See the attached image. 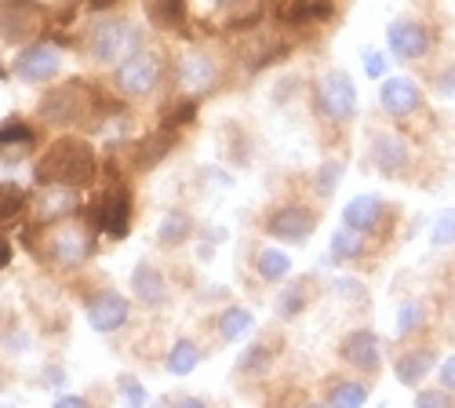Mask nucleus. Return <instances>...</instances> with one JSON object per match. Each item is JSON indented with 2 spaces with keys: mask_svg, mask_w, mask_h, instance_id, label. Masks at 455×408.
Wrapping results in <instances>:
<instances>
[{
  "mask_svg": "<svg viewBox=\"0 0 455 408\" xmlns=\"http://www.w3.org/2000/svg\"><path fill=\"white\" fill-rule=\"evenodd\" d=\"M317 300V277L314 274H302V277H288L281 284V292L274 295V317L277 321H295L310 310V303Z\"/></svg>",
  "mask_w": 455,
  "mask_h": 408,
  "instance_id": "5701e85b",
  "label": "nucleus"
},
{
  "mask_svg": "<svg viewBox=\"0 0 455 408\" xmlns=\"http://www.w3.org/2000/svg\"><path fill=\"white\" fill-rule=\"evenodd\" d=\"M222 154L230 157V164H237V168L251 164V139L244 135V128H241V139H234V124H230V132H226V146H222Z\"/></svg>",
  "mask_w": 455,
  "mask_h": 408,
  "instance_id": "ea45409f",
  "label": "nucleus"
},
{
  "mask_svg": "<svg viewBox=\"0 0 455 408\" xmlns=\"http://www.w3.org/2000/svg\"><path fill=\"white\" fill-rule=\"evenodd\" d=\"M430 244L434 248H451L455 244V208H444L430 222Z\"/></svg>",
  "mask_w": 455,
  "mask_h": 408,
  "instance_id": "58836bf2",
  "label": "nucleus"
},
{
  "mask_svg": "<svg viewBox=\"0 0 455 408\" xmlns=\"http://www.w3.org/2000/svg\"><path fill=\"white\" fill-rule=\"evenodd\" d=\"M394 380L408 390H419L434 372H437V364H441V354L434 343L427 340H415V343H404L397 354H394Z\"/></svg>",
  "mask_w": 455,
  "mask_h": 408,
  "instance_id": "aec40b11",
  "label": "nucleus"
},
{
  "mask_svg": "<svg viewBox=\"0 0 455 408\" xmlns=\"http://www.w3.org/2000/svg\"><path fill=\"white\" fill-rule=\"evenodd\" d=\"M81 52L95 62V66H117L124 62L128 55L142 52L146 48V22L139 19H128V15H102L95 19L84 33H81Z\"/></svg>",
  "mask_w": 455,
  "mask_h": 408,
  "instance_id": "f03ea898",
  "label": "nucleus"
},
{
  "mask_svg": "<svg viewBox=\"0 0 455 408\" xmlns=\"http://www.w3.org/2000/svg\"><path fill=\"white\" fill-rule=\"evenodd\" d=\"M368 164L383 179H411L415 172V146L408 135L394 128H379L368 139Z\"/></svg>",
  "mask_w": 455,
  "mask_h": 408,
  "instance_id": "9b49d317",
  "label": "nucleus"
},
{
  "mask_svg": "<svg viewBox=\"0 0 455 408\" xmlns=\"http://www.w3.org/2000/svg\"><path fill=\"white\" fill-rule=\"evenodd\" d=\"M84 317L95 336H121L132 324V300L113 284H102L84 295Z\"/></svg>",
  "mask_w": 455,
  "mask_h": 408,
  "instance_id": "4468645a",
  "label": "nucleus"
},
{
  "mask_svg": "<svg viewBox=\"0 0 455 408\" xmlns=\"http://www.w3.org/2000/svg\"><path fill=\"white\" fill-rule=\"evenodd\" d=\"M212 4H215V8H230V4H234V0H212Z\"/></svg>",
  "mask_w": 455,
  "mask_h": 408,
  "instance_id": "5fc2aeb1",
  "label": "nucleus"
},
{
  "mask_svg": "<svg viewBox=\"0 0 455 408\" xmlns=\"http://www.w3.org/2000/svg\"><path fill=\"white\" fill-rule=\"evenodd\" d=\"M95 248H99V230L77 215V219H66V222H59V227L44 230L36 259L55 267V270H62V274H77L95 259Z\"/></svg>",
  "mask_w": 455,
  "mask_h": 408,
  "instance_id": "7ed1b4c3",
  "label": "nucleus"
},
{
  "mask_svg": "<svg viewBox=\"0 0 455 408\" xmlns=\"http://www.w3.org/2000/svg\"><path fill=\"white\" fill-rule=\"evenodd\" d=\"M251 328H255V314H251L248 307L230 303V307H222V310L215 314V336H219L222 343H237V340H244Z\"/></svg>",
  "mask_w": 455,
  "mask_h": 408,
  "instance_id": "473e14b6",
  "label": "nucleus"
},
{
  "mask_svg": "<svg viewBox=\"0 0 455 408\" xmlns=\"http://www.w3.org/2000/svg\"><path fill=\"white\" fill-rule=\"evenodd\" d=\"M361 66H364V77H371V81H387L390 77V59H387V52H375V48H361Z\"/></svg>",
  "mask_w": 455,
  "mask_h": 408,
  "instance_id": "79ce46f5",
  "label": "nucleus"
},
{
  "mask_svg": "<svg viewBox=\"0 0 455 408\" xmlns=\"http://www.w3.org/2000/svg\"><path fill=\"white\" fill-rule=\"evenodd\" d=\"M84 212V197L73 187H41L29 201V222L33 227H59L66 219H77Z\"/></svg>",
  "mask_w": 455,
  "mask_h": 408,
  "instance_id": "6ab92c4d",
  "label": "nucleus"
},
{
  "mask_svg": "<svg viewBox=\"0 0 455 408\" xmlns=\"http://www.w3.org/2000/svg\"><path fill=\"white\" fill-rule=\"evenodd\" d=\"M201 361H204V347H201L197 340H189V336L172 340V347H168V354H164V368H168L175 380L194 376L197 368H201Z\"/></svg>",
  "mask_w": 455,
  "mask_h": 408,
  "instance_id": "c756f323",
  "label": "nucleus"
},
{
  "mask_svg": "<svg viewBox=\"0 0 455 408\" xmlns=\"http://www.w3.org/2000/svg\"><path fill=\"white\" fill-rule=\"evenodd\" d=\"M168 73H172V59L161 48H142L109 69V92L124 102H142L161 92Z\"/></svg>",
  "mask_w": 455,
  "mask_h": 408,
  "instance_id": "20e7f679",
  "label": "nucleus"
},
{
  "mask_svg": "<svg viewBox=\"0 0 455 408\" xmlns=\"http://www.w3.org/2000/svg\"><path fill=\"white\" fill-rule=\"evenodd\" d=\"M172 77H175L179 95L208 99L222 84V62L208 48H189L172 62Z\"/></svg>",
  "mask_w": 455,
  "mask_h": 408,
  "instance_id": "9d476101",
  "label": "nucleus"
},
{
  "mask_svg": "<svg viewBox=\"0 0 455 408\" xmlns=\"http://www.w3.org/2000/svg\"><path fill=\"white\" fill-rule=\"evenodd\" d=\"M66 383H69V372H66L62 364H55V361H52V364H44V368H41V387H48V390H62Z\"/></svg>",
  "mask_w": 455,
  "mask_h": 408,
  "instance_id": "de8ad7c7",
  "label": "nucleus"
},
{
  "mask_svg": "<svg viewBox=\"0 0 455 408\" xmlns=\"http://www.w3.org/2000/svg\"><path fill=\"white\" fill-rule=\"evenodd\" d=\"M201 117V99H189V95H172L164 106H161V128H172V132H182V128H189Z\"/></svg>",
  "mask_w": 455,
  "mask_h": 408,
  "instance_id": "f704fd0d",
  "label": "nucleus"
},
{
  "mask_svg": "<svg viewBox=\"0 0 455 408\" xmlns=\"http://www.w3.org/2000/svg\"><path fill=\"white\" fill-rule=\"evenodd\" d=\"M62 69V48L55 41H36V44H26L19 48V55L12 59L8 73L12 81L26 84V88H41V84H52Z\"/></svg>",
  "mask_w": 455,
  "mask_h": 408,
  "instance_id": "dca6fc26",
  "label": "nucleus"
},
{
  "mask_svg": "<svg viewBox=\"0 0 455 408\" xmlns=\"http://www.w3.org/2000/svg\"><path fill=\"white\" fill-rule=\"evenodd\" d=\"M368 397H371V387L364 380H347V376H335L324 390L328 408H364Z\"/></svg>",
  "mask_w": 455,
  "mask_h": 408,
  "instance_id": "2f4dec72",
  "label": "nucleus"
},
{
  "mask_svg": "<svg viewBox=\"0 0 455 408\" xmlns=\"http://www.w3.org/2000/svg\"><path fill=\"white\" fill-rule=\"evenodd\" d=\"M277 361V350L270 343H248L241 354H237V364H234V372L241 380H262V376H270V368Z\"/></svg>",
  "mask_w": 455,
  "mask_h": 408,
  "instance_id": "7c9ffc66",
  "label": "nucleus"
},
{
  "mask_svg": "<svg viewBox=\"0 0 455 408\" xmlns=\"http://www.w3.org/2000/svg\"><path fill=\"white\" fill-rule=\"evenodd\" d=\"M437 387L448 390V394H455V354L441 357V364H437Z\"/></svg>",
  "mask_w": 455,
  "mask_h": 408,
  "instance_id": "09e8293b",
  "label": "nucleus"
},
{
  "mask_svg": "<svg viewBox=\"0 0 455 408\" xmlns=\"http://www.w3.org/2000/svg\"><path fill=\"white\" fill-rule=\"evenodd\" d=\"M194 234H197L194 212H189V208H168L161 215V227H157V244L168 248V252H175V248L194 241Z\"/></svg>",
  "mask_w": 455,
  "mask_h": 408,
  "instance_id": "bb28decb",
  "label": "nucleus"
},
{
  "mask_svg": "<svg viewBox=\"0 0 455 408\" xmlns=\"http://www.w3.org/2000/svg\"><path fill=\"white\" fill-rule=\"evenodd\" d=\"M95 92L99 84L95 81H84V77H69L55 88H48L41 99H36V121L44 128H84L88 117H92V106H95Z\"/></svg>",
  "mask_w": 455,
  "mask_h": 408,
  "instance_id": "39448f33",
  "label": "nucleus"
},
{
  "mask_svg": "<svg viewBox=\"0 0 455 408\" xmlns=\"http://www.w3.org/2000/svg\"><path fill=\"white\" fill-rule=\"evenodd\" d=\"M262 19H267V0H234L230 8H226V29L230 33H251L262 26Z\"/></svg>",
  "mask_w": 455,
  "mask_h": 408,
  "instance_id": "72a5a7b5",
  "label": "nucleus"
},
{
  "mask_svg": "<svg viewBox=\"0 0 455 408\" xmlns=\"http://www.w3.org/2000/svg\"><path fill=\"white\" fill-rule=\"evenodd\" d=\"M437 48V29L423 19H394L387 26V52L397 59V62H408V66H419L434 55Z\"/></svg>",
  "mask_w": 455,
  "mask_h": 408,
  "instance_id": "f8f14e48",
  "label": "nucleus"
},
{
  "mask_svg": "<svg viewBox=\"0 0 455 408\" xmlns=\"http://www.w3.org/2000/svg\"><path fill=\"white\" fill-rule=\"evenodd\" d=\"M251 274L267 284H284L291 277V255L281 244H259L251 248Z\"/></svg>",
  "mask_w": 455,
  "mask_h": 408,
  "instance_id": "393cba45",
  "label": "nucleus"
},
{
  "mask_svg": "<svg viewBox=\"0 0 455 408\" xmlns=\"http://www.w3.org/2000/svg\"><path fill=\"white\" fill-rule=\"evenodd\" d=\"M343 175H347V161H343V157H324V161L314 168V175H310V190H314V197H317V201L335 197V190H339V182H343Z\"/></svg>",
  "mask_w": 455,
  "mask_h": 408,
  "instance_id": "e433bc0d",
  "label": "nucleus"
},
{
  "mask_svg": "<svg viewBox=\"0 0 455 408\" xmlns=\"http://www.w3.org/2000/svg\"><path fill=\"white\" fill-rule=\"evenodd\" d=\"M368 252H371V237H364L350 227H339L328 241V263L331 267H354L361 259H368Z\"/></svg>",
  "mask_w": 455,
  "mask_h": 408,
  "instance_id": "a878e982",
  "label": "nucleus"
},
{
  "mask_svg": "<svg viewBox=\"0 0 455 408\" xmlns=\"http://www.w3.org/2000/svg\"><path fill=\"white\" fill-rule=\"evenodd\" d=\"M146 22L154 29H168L179 36H194L189 33V12L186 0H146Z\"/></svg>",
  "mask_w": 455,
  "mask_h": 408,
  "instance_id": "cd10ccee",
  "label": "nucleus"
},
{
  "mask_svg": "<svg viewBox=\"0 0 455 408\" xmlns=\"http://www.w3.org/2000/svg\"><path fill=\"white\" fill-rule=\"evenodd\" d=\"M394 204L379 194H357L343 204V227L364 234V237H390L394 230Z\"/></svg>",
  "mask_w": 455,
  "mask_h": 408,
  "instance_id": "a211bd4d",
  "label": "nucleus"
},
{
  "mask_svg": "<svg viewBox=\"0 0 455 408\" xmlns=\"http://www.w3.org/2000/svg\"><path fill=\"white\" fill-rule=\"evenodd\" d=\"M12 263H15V244L8 234H0V274H4Z\"/></svg>",
  "mask_w": 455,
  "mask_h": 408,
  "instance_id": "3c124183",
  "label": "nucleus"
},
{
  "mask_svg": "<svg viewBox=\"0 0 455 408\" xmlns=\"http://www.w3.org/2000/svg\"><path fill=\"white\" fill-rule=\"evenodd\" d=\"M81 4L88 8V12H113L121 4V0H81Z\"/></svg>",
  "mask_w": 455,
  "mask_h": 408,
  "instance_id": "864d4df0",
  "label": "nucleus"
},
{
  "mask_svg": "<svg viewBox=\"0 0 455 408\" xmlns=\"http://www.w3.org/2000/svg\"><path fill=\"white\" fill-rule=\"evenodd\" d=\"M291 48H295V41L291 36L277 26V29H251V33H244L241 41H237V62L248 69V73H262V69H270V66H277V62H284L288 55H291Z\"/></svg>",
  "mask_w": 455,
  "mask_h": 408,
  "instance_id": "2eb2a0df",
  "label": "nucleus"
},
{
  "mask_svg": "<svg viewBox=\"0 0 455 408\" xmlns=\"http://www.w3.org/2000/svg\"><path fill=\"white\" fill-rule=\"evenodd\" d=\"M317 222H321V208L284 201V204H274L267 215H262V234H267L274 244L299 248V244L310 241V234L317 230Z\"/></svg>",
  "mask_w": 455,
  "mask_h": 408,
  "instance_id": "1a4fd4ad",
  "label": "nucleus"
},
{
  "mask_svg": "<svg viewBox=\"0 0 455 408\" xmlns=\"http://www.w3.org/2000/svg\"><path fill=\"white\" fill-rule=\"evenodd\" d=\"M379 109H383L394 124H408L411 117L427 114V92L415 77L397 73V77L379 81Z\"/></svg>",
  "mask_w": 455,
  "mask_h": 408,
  "instance_id": "f3484780",
  "label": "nucleus"
},
{
  "mask_svg": "<svg viewBox=\"0 0 455 408\" xmlns=\"http://www.w3.org/2000/svg\"><path fill=\"white\" fill-rule=\"evenodd\" d=\"M430 328V307L423 300H404L397 307V317H394V340L401 343H415L423 340Z\"/></svg>",
  "mask_w": 455,
  "mask_h": 408,
  "instance_id": "c85d7f7f",
  "label": "nucleus"
},
{
  "mask_svg": "<svg viewBox=\"0 0 455 408\" xmlns=\"http://www.w3.org/2000/svg\"><path fill=\"white\" fill-rule=\"evenodd\" d=\"M52 26V12L41 0H0V44L26 48L44 41Z\"/></svg>",
  "mask_w": 455,
  "mask_h": 408,
  "instance_id": "6e6552de",
  "label": "nucleus"
},
{
  "mask_svg": "<svg viewBox=\"0 0 455 408\" xmlns=\"http://www.w3.org/2000/svg\"><path fill=\"white\" fill-rule=\"evenodd\" d=\"M29 201H33V194L26 187H19L12 179H0V230L19 222L29 212Z\"/></svg>",
  "mask_w": 455,
  "mask_h": 408,
  "instance_id": "c9c22d12",
  "label": "nucleus"
},
{
  "mask_svg": "<svg viewBox=\"0 0 455 408\" xmlns=\"http://www.w3.org/2000/svg\"><path fill=\"white\" fill-rule=\"evenodd\" d=\"M0 347H4L8 354H29V347H33V336H29V332L22 328V324H8V332H4V336H0Z\"/></svg>",
  "mask_w": 455,
  "mask_h": 408,
  "instance_id": "a18cd8bd",
  "label": "nucleus"
},
{
  "mask_svg": "<svg viewBox=\"0 0 455 408\" xmlns=\"http://www.w3.org/2000/svg\"><path fill=\"white\" fill-rule=\"evenodd\" d=\"M339 361H343L350 372H357L361 380H375L379 372H383L387 364V343L383 336H379L375 328H350L343 340H339Z\"/></svg>",
  "mask_w": 455,
  "mask_h": 408,
  "instance_id": "ddd939ff",
  "label": "nucleus"
},
{
  "mask_svg": "<svg viewBox=\"0 0 455 408\" xmlns=\"http://www.w3.org/2000/svg\"><path fill=\"white\" fill-rule=\"evenodd\" d=\"M128 288H132V300H135L142 310H164V307L172 303L168 274L154 263V259H135L132 277H128Z\"/></svg>",
  "mask_w": 455,
  "mask_h": 408,
  "instance_id": "412c9836",
  "label": "nucleus"
},
{
  "mask_svg": "<svg viewBox=\"0 0 455 408\" xmlns=\"http://www.w3.org/2000/svg\"><path fill=\"white\" fill-rule=\"evenodd\" d=\"M415 408H455V394L441 387H419L415 390Z\"/></svg>",
  "mask_w": 455,
  "mask_h": 408,
  "instance_id": "c03bdc74",
  "label": "nucleus"
},
{
  "mask_svg": "<svg viewBox=\"0 0 455 408\" xmlns=\"http://www.w3.org/2000/svg\"><path fill=\"white\" fill-rule=\"evenodd\" d=\"M36 150V128L26 117H8L0 124V164H19Z\"/></svg>",
  "mask_w": 455,
  "mask_h": 408,
  "instance_id": "b1692460",
  "label": "nucleus"
},
{
  "mask_svg": "<svg viewBox=\"0 0 455 408\" xmlns=\"http://www.w3.org/2000/svg\"><path fill=\"white\" fill-rule=\"evenodd\" d=\"M179 135L182 132H172V128H154V132H146L142 139H135V142H128V164H132V172H154V168H161L172 154H175V146H179Z\"/></svg>",
  "mask_w": 455,
  "mask_h": 408,
  "instance_id": "4be33fe9",
  "label": "nucleus"
},
{
  "mask_svg": "<svg viewBox=\"0 0 455 408\" xmlns=\"http://www.w3.org/2000/svg\"><path fill=\"white\" fill-rule=\"evenodd\" d=\"M117 394H121L124 408H149V394H146L142 380L132 376V372H121L117 376Z\"/></svg>",
  "mask_w": 455,
  "mask_h": 408,
  "instance_id": "4c0bfd02",
  "label": "nucleus"
},
{
  "mask_svg": "<svg viewBox=\"0 0 455 408\" xmlns=\"http://www.w3.org/2000/svg\"><path fill=\"white\" fill-rule=\"evenodd\" d=\"M84 222H92V227L99 234H106L113 244H121L132 237V219H135V194H132V182H109V187L92 197L81 212Z\"/></svg>",
  "mask_w": 455,
  "mask_h": 408,
  "instance_id": "0eeeda50",
  "label": "nucleus"
},
{
  "mask_svg": "<svg viewBox=\"0 0 455 408\" xmlns=\"http://www.w3.org/2000/svg\"><path fill=\"white\" fill-rule=\"evenodd\" d=\"M430 84L441 99H455V59H444L434 73H430Z\"/></svg>",
  "mask_w": 455,
  "mask_h": 408,
  "instance_id": "37998d69",
  "label": "nucleus"
},
{
  "mask_svg": "<svg viewBox=\"0 0 455 408\" xmlns=\"http://www.w3.org/2000/svg\"><path fill=\"white\" fill-rule=\"evenodd\" d=\"M310 95H314V117L328 132H347L354 124L361 95H357V81L347 69H324L314 81Z\"/></svg>",
  "mask_w": 455,
  "mask_h": 408,
  "instance_id": "423d86ee",
  "label": "nucleus"
},
{
  "mask_svg": "<svg viewBox=\"0 0 455 408\" xmlns=\"http://www.w3.org/2000/svg\"><path fill=\"white\" fill-rule=\"evenodd\" d=\"M102 161L95 154V146L88 135H55L41 154L33 157V187H73V190H88L99 182Z\"/></svg>",
  "mask_w": 455,
  "mask_h": 408,
  "instance_id": "f257e3e1",
  "label": "nucleus"
},
{
  "mask_svg": "<svg viewBox=\"0 0 455 408\" xmlns=\"http://www.w3.org/2000/svg\"><path fill=\"white\" fill-rule=\"evenodd\" d=\"M331 295H335V300H343V303H364L368 300V288H364V281L343 274V277L331 281Z\"/></svg>",
  "mask_w": 455,
  "mask_h": 408,
  "instance_id": "a19ab883",
  "label": "nucleus"
},
{
  "mask_svg": "<svg viewBox=\"0 0 455 408\" xmlns=\"http://www.w3.org/2000/svg\"><path fill=\"white\" fill-rule=\"evenodd\" d=\"M299 88H302V81H299V73H288V77H281V81L274 84L270 99H274L277 106H284V102H291V99L299 95Z\"/></svg>",
  "mask_w": 455,
  "mask_h": 408,
  "instance_id": "49530a36",
  "label": "nucleus"
},
{
  "mask_svg": "<svg viewBox=\"0 0 455 408\" xmlns=\"http://www.w3.org/2000/svg\"><path fill=\"white\" fill-rule=\"evenodd\" d=\"M52 408H92V401L84 394H59Z\"/></svg>",
  "mask_w": 455,
  "mask_h": 408,
  "instance_id": "8fccbe9b",
  "label": "nucleus"
},
{
  "mask_svg": "<svg viewBox=\"0 0 455 408\" xmlns=\"http://www.w3.org/2000/svg\"><path fill=\"white\" fill-rule=\"evenodd\" d=\"M168 408H212L204 397H194V394H182L175 401H168Z\"/></svg>",
  "mask_w": 455,
  "mask_h": 408,
  "instance_id": "603ef678",
  "label": "nucleus"
}]
</instances>
